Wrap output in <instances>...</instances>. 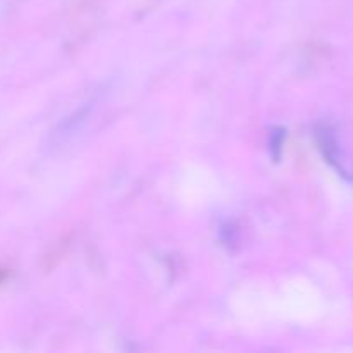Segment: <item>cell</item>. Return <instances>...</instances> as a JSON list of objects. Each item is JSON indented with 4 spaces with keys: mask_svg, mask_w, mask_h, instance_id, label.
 Here are the masks:
<instances>
[{
    "mask_svg": "<svg viewBox=\"0 0 353 353\" xmlns=\"http://www.w3.org/2000/svg\"><path fill=\"white\" fill-rule=\"evenodd\" d=\"M99 102L100 95L95 93V95L90 97L88 100H85L81 105L76 107L71 114H68L64 119L59 121L57 126H55L50 133V145H54L52 148L64 147V145L76 140V138L85 131V128L88 126L90 119H92L97 107H99Z\"/></svg>",
    "mask_w": 353,
    "mask_h": 353,
    "instance_id": "6da1fadb",
    "label": "cell"
},
{
    "mask_svg": "<svg viewBox=\"0 0 353 353\" xmlns=\"http://www.w3.org/2000/svg\"><path fill=\"white\" fill-rule=\"evenodd\" d=\"M316 137L321 152H323L324 159L331 164V168L336 169V172L341 178L353 181L352 164L347 159L343 147H341L340 138H338V131L334 130L331 124H319L316 130Z\"/></svg>",
    "mask_w": 353,
    "mask_h": 353,
    "instance_id": "7a4b0ae2",
    "label": "cell"
},
{
    "mask_svg": "<svg viewBox=\"0 0 353 353\" xmlns=\"http://www.w3.org/2000/svg\"><path fill=\"white\" fill-rule=\"evenodd\" d=\"M283 140H285V130H274L271 134V152L281 150Z\"/></svg>",
    "mask_w": 353,
    "mask_h": 353,
    "instance_id": "3957f363",
    "label": "cell"
}]
</instances>
